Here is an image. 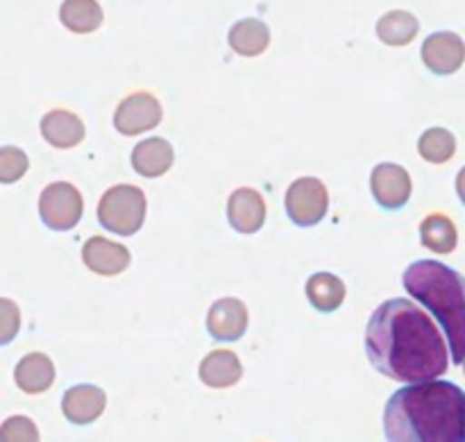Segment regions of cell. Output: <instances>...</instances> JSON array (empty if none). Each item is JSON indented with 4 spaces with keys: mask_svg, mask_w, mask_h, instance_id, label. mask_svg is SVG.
<instances>
[{
    "mask_svg": "<svg viewBox=\"0 0 465 442\" xmlns=\"http://www.w3.org/2000/svg\"><path fill=\"white\" fill-rule=\"evenodd\" d=\"M366 354L377 372L402 384H425L450 368L443 334L411 300L393 298L375 309L366 327Z\"/></svg>",
    "mask_w": 465,
    "mask_h": 442,
    "instance_id": "1",
    "label": "cell"
},
{
    "mask_svg": "<svg viewBox=\"0 0 465 442\" xmlns=\"http://www.w3.org/2000/svg\"><path fill=\"white\" fill-rule=\"evenodd\" d=\"M386 442H465V390L425 381L395 390L384 407Z\"/></svg>",
    "mask_w": 465,
    "mask_h": 442,
    "instance_id": "2",
    "label": "cell"
},
{
    "mask_svg": "<svg viewBox=\"0 0 465 442\" xmlns=\"http://www.w3.org/2000/svg\"><path fill=\"white\" fill-rule=\"evenodd\" d=\"M402 284L443 329L454 366L465 363V277L434 259L413 261L404 270Z\"/></svg>",
    "mask_w": 465,
    "mask_h": 442,
    "instance_id": "3",
    "label": "cell"
},
{
    "mask_svg": "<svg viewBox=\"0 0 465 442\" xmlns=\"http://www.w3.org/2000/svg\"><path fill=\"white\" fill-rule=\"evenodd\" d=\"M148 200L139 186L118 184L103 193L98 202V222L116 236H134L143 227Z\"/></svg>",
    "mask_w": 465,
    "mask_h": 442,
    "instance_id": "4",
    "label": "cell"
},
{
    "mask_svg": "<svg viewBox=\"0 0 465 442\" xmlns=\"http://www.w3.org/2000/svg\"><path fill=\"white\" fill-rule=\"evenodd\" d=\"M84 202L80 191L68 182L48 184L39 195V216L53 231H68L80 222Z\"/></svg>",
    "mask_w": 465,
    "mask_h": 442,
    "instance_id": "5",
    "label": "cell"
},
{
    "mask_svg": "<svg viewBox=\"0 0 465 442\" xmlns=\"http://www.w3.org/2000/svg\"><path fill=\"white\" fill-rule=\"evenodd\" d=\"M330 209V193L318 177H298L286 191V213L298 227H316Z\"/></svg>",
    "mask_w": 465,
    "mask_h": 442,
    "instance_id": "6",
    "label": "cell"
},
{
    "mask_svg": "<svg viewBox=\"0 0 465 442\" xmlns=\"http://www.w3.org/2000/svg\"><path fill=\"white\" fill-rule=\"evenodd\" d=\"M162 103L150 91H134L121 100L114 113V127L123 136H136L154 130L162 123Z\"/></svg>",
    "mask_w": 465,
    "mask_h": 442,
    "instance_id": "7",
    "label": "cell"
},
{
    "mask_svg": "<svg viewBox=\"0 0 465 442\" xmlns=\"http://www.w3.org/2000/svg\"><path fill=\"white\" fill-rule=\"evenodd\" d=\"M371 191L375 202L386 211H398L407 207L411 198V175L400 163H377L371 175Z\"/></svg>",
    "mask_w": 465,
    "mask_h": 442,
    "instance_id": "8",
    "label": "cell"
},
{
    "mask_svg": "<svg viewBox=\"0 0 465 442\" xmlns=\"http://www.w3.org/2000/svg\"><path fill=\"white\" fill-rule=\"evenodd\" d=\"M420 54L434 75H454L465 62V41L457 32H434L425 39Z\"/></svg>",
    "mask_w": 465,
    "mask_h": 442,
    "instance_id": "9",
    "label": "cell"
},
{
    "mask_svg": "<svg viewBox=\"0 0 465 442\" xmlns=\"http://www.w3.org/2000/svg\"><path fill=\"white\" fill-rule=\"evenodd\" d=\"M248 307L236 298H223L212 304L207 313V329L218 343H234L248 329Z\"/></svg>",
    "mask_w": 465,
    "mask_h": 442,
    "instance_id": "10",
    "label": "cell"
},
{
    "mask_svg": "<svg viewBox=\"0 0 465 442\" xmlns=\"http://www.w3.org/2000/svg\"><path fill=\"white\" fill-rule=\"evenodd\" d=\"M107 408V393L94 384H77L64 393L62 413L71 425H94Z\"/></svg>",
    "mask_w": 465,
    "mask_h": 442,
    "instance_id": "11",
    "label": "cell"
},
{
    "mask_svg": "<svg viewBox=\"0 0 465 442\" xmlns=\"http://www.w3.org/2000/svg\"><path fill=\"white\" fill-rule=\"evenodd\" d=\"M82 261L91 272L100 277H116L127 270L132 254L125 245L109 241L104 236H91L82 248Z\"/></svg>",
    "mask_w": 465,
    "mask_h": 442,
    "instance_id": "12",
    "label": "cell"
},
{
    "mask_svg": "<svg viewBox=\"0 0 465 442\" xmlns=\"http://www.w3.org/2000/svg\"><path fill=\"white\" fill-rule=\"evenodd\" d=\"M227 221L239 234H254L266 222V202L254 189H236L227 200Z\"/></svg>",
    "mask_w": 465,
    "mask_h": 442,
    "instance_id": "13",
    "label": "cell"
},
{
    "mask_svg": "<svg viewBox=\"0 0 465 442\" xmlns=\"http://www.w3.org/2000/svg\"><path fill=\"white\" fill-rule=\"evenodd\" d=\"M39 130L41 136L57 150L75 148L86 136V127L80 121V116H75L73 112H66V109H50L41 118Z\"/></svg>",
    "mask_w": 465,
    "mask_h": 442,
    "instance_id": "14",
    "label": "cell"
},
{
    "mask_svg": "<svg viewBox=\"0 0 465 442\" xmlns=\"http://www.w3.org/2000/svg\"><path fill=\"white\" fill-rule=\"evenodd\" d=\"M198 377L207 388L225 390L239 384L243 377V366L232 349H213L200 363Z\"/></svg>",
    "mask_w": 465,
    "mask_h": 442,
    "instance_id": "15",
    "label": "cell"
},
{
    "mask_svg": "<svg viewBox=\"0 0 465 442\" xmlns=\"http://www.w3.org/2000/svg\"><path fill=\"white\" fill-rule=\"evenodd\" d=\"M173 162H175L173 145L162 136H150V139L139 141L132 150V168L148 180L166 175L173 168Z\"/></svg>",
    "mask_w": 465,
    "mask_h": 442,
    "instance_id": "16",
    "label": "cell"
},
{
    "mask_svg": "<svg viewBox=\"0 0 465 442\" xmlns=\"http://www.w3.org/2000/svg\"><path fill=\"white\" fill-rule=\"evenodd\" d=\"M14 381L25 395H41L54 384V363L48 354L30 352L14 368Z\"/></svg>",
    "mask_w": 465,
    "mask_h": 442,
    "instance_id": "17",
    "label": "cell"
},
{
    "mask_svg": "<svg viewBox=\"0 0 465 442\" xmlns=\"http://www.w3.org/2000/svg\"><path fill=\"white\" fill-rule=\"evenodd\" d=\"M227 44L241 57H259L271 45V27L262 18H241L230 27Z\"/></svg>",
    "mask_w": 465,
    "mask_h": 442,
    "instance_id": "18",
    "label": "cell"
},
{
    "mask_svg": "<svg viewBox=\"0 0 465 442\" xmlns=\"http://www.w3.org/2000/svg\"><path fill=\"white\" fill-rule=\"evenodd\" d=\"M307 298L313 304V309L321 313H334L336 309H341V304L345 302V281L341 277H336L334 272H316L307 280Z\"/></svg>",
    "mask_w": 465,
    "mask_h": 442,
    "instance_id": "19",
    "label": "cell"
},
{
    "mask_svg": "<svg viewBox=\"0 0 465 442\" xmlns=\"http://www.w3.org/2000/svg\"><path fill=\"white\" fill-rule=\"evenodd\" d=\"M375 30L381 44L402 48V45H409L416 39L418 32H420V21L407 9H391L377 21Z\"/></svg>",
    "mask_w": 465,
    "mask_h": 442,
    "instance_id": "20",
    "label": "cell"
},
{
    "mask_svg": "<svg viewBox=\"0 0 465 442\" xmlns=\"http://www.w3.org/2000/svg\"><path fill=\"white\" fill-rule=\"evenodd\" d=\"M59 21L73 34H91L103 25L104 14L98 0H64Z\"/></svg>",
    "mask_w": 465,
    "mask_h": 442,
    "instance_id": "21",
    "label": "cell"
},
{
    "mask_svg": "<svg viewBox=\"0 0 465 442\" xmlns=\"http://www.w3.org/2000/svg\"><path fill=\"white\" fill-rule=\"evenodd\" d=\"M420 241L427 250L436 254H450L459 245L457 225L443 213H430L420 222Z\"/></svg>",
    "mask_w": 465,
    "mask_h": 442,
    "instance_id": "22",
    "label": "cell"
},
{
    "mask_svg": "<svg viewBox=\"0 0 465 442\" xmlns=\"http://www.w3.org/2000/svg\"><path fill=\"white\" fill-rule=\"evenodd\" d=\"M418 152L430 163H448L457 152V139L445 127H430L418 139Z\"/></svg>",
    "mask_w": 465,
    "mask_h": 442,
    "instance_id": "23",
    "label": "cell"
},
{
    "mask_svg": "<svg viewBox=\"0 0 465 442\" xmlns=\"http://www.w3.org/2000/svg\"><path fill=\"white\" fill-rule=\"evenodd\" d=\"M30 168V159L23 152L21 148H14V145H5L0 150V182L3 184H14V182L21 180L23 175Z\"/></svg>",
    "mask_w": 465,
    "mask_h": 442,
    "instance_id": "24",
    "label": "cell"
},
{
    "mask_svg": "<svg viewBox=\"0 0 465 442\" xmlns=\"http://www.w3.org/2000/svg\"><path fill=\"white\" fill-rule=\"evenodd\" d=\"M0 442H41V436L30 417L12 416L0 427Z\"/></svg>",
    "mask_w": 465,
    "mask_h": 442,
    "instance_id": "25",
    "label": "cell"
},
{
    "mask_svg": "<svg viewBox=\"0 0 465 442\" xmlns=\"http://www.w3.org/2000/svg\"><path fill=\"white\" fill-rule=\"evenodd\" d=\"M18 329H21V311L16 302L3 298L0 300V345L12 343Z\"/></svg>",
    "mask_w": 465,
    "mask_h": 442,
    "instance_id": "26",
    "label": "cell"
},
{
    "mask_svg": "<svg viewBox=\"0 0 465 442\" xmlns=\"http://www.w3.org/2000/svg\"><path fill=\"white\" fill-rule=\"evenodd\" d=\"M457 193H459V200H461L463 207H465V166L459 171V175H457Z\"/></svg>",
    "mask_w": 465,
    "mask_h": 442,
    "instance_id": "27",
    "label": "cell"
},
{
    "mask_svg": "<svg viewBox=\"0 0 465 442\" xmlns=\"http://www.w3.org/2000/svg\"><path fill=\"white\" fill-rule=\"evenodd\" d=\"M463 375H465V363H463Z\"/></svg>",
    "mask_w": 465,
    "mask_h": 442,
    "instance_id": "28",
    "label": "cell"
}]
</instances>
